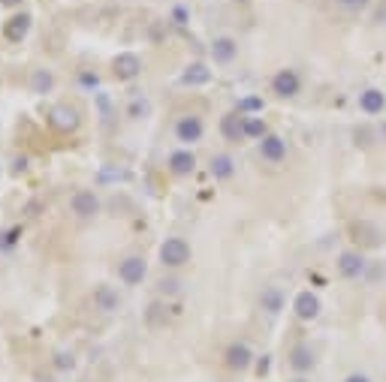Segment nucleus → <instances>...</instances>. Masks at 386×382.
Returning a JSON list of instances; mask_svg holds the SVG:
<instances>
[{
    "label": "nucleus",
    "instance_id": "nucleus-1",
    "mask_svg": "<svg viewBox=\"0 0 386 382\" xmlns=\"http://www.w3.org/2000/svg\"><path fill=\"white\" fill-rule=\"evenodd\" d=\"M160 262L166 268H182L191 262V244L184 238H166L160 247Z\"/></svg>",
    "mask_w": 386,
    "mask_h": 382
},
{
    "label": "nucleus",
    "instance_id": "nucleus-2",
    "mask_svg": "<svg viewBox=\"0 0 386 382\" xmlns=\"http://www.w3.org/2000/svg\"><path fill=\"white\" fill-rule=\"evenodd\" d=\"M302 90V79H299V72L296 70H281V72H275V79H272V94H278L281 99H293L296 94Z\"/></svg>",
    "mask_w": 386,
    "mask_h": 382
},
{
    "label": "nucleus",
    "instance_id": "nucleus-3",
    "mask_svg": "<svg viewBox=\"0 0 386 382\" xmlns=\"http://www.w3.org/2000/svg\"><path fill=\"white\" fill-rule=\"evenodd\" d=\"M112 72H115V79L118 81H133L139 72H142V61H139V54L124 52V54H118L112 61Z\"/></svg>",
    "mask_w": 386,
    "mask_h": 382
},
{
    "label": "nucleus",
    "instance_id": "nucleus-4",
    "mask_svg": "<svg viewBox=\"0 0 386 382\" xmlns=\"http://www.w3.org/2000/svg\"><path fill=\"white\" fill-rule=\"evenodd\" d=\"M145 274H148V265L142 256H127V259L118 265V277L124 280L127 286H139L145 280Z\"/></svg>",
    "mask_w": 386,
    "mask_h": 382
},
{
    "label": "nucleus",
    "instance_id": "nucleus-5",
    "mask_svg": "<svg viewBox=\"0 0 386 382\" xmlns=\"http://www.w3.org/2000/svg\"><path fill=\"white\" fill-rule=\"evenodd\" d=\"M70 208H73V214H76V217L88 220V217H94V214L100 211V199H97L91 190H79V193H73Z\"/></svg>",
    "mask_w": 386,
    "mask_h": 382
},
{
    "label": "nucleus",
    "instance_id": "nucleus-6",
    "mask_svg": "<svg viewBox=\"0 0 386 382\" xmlns=\"http://www.w3.org/2000/svg\"><path fill=\"white\" fill-rule=\"evenodd\" d=\"M202 132H205L202 118H196V114H184V118L175 123V136H178V142H184V145L200 142Z\"/></svg>",
    "mask_w": 386,
    "mask_h": 382
},
{
    "label": "nucleus",
    "instance_id": "nucleus-7",
    "mask_svg": "<svg viewBox=\"0 0 386 382\" xmlns=\"http://www.w3.org/2000/svg\"><path fill=\"white\" fill-rule=\"evenodd\" d=\"M293 310H296V316H299L302 322H314L320 316V298L311 292V289H305V292L296 295Z\"/></svg>",
    "mask_w": 386,
    "mask_h": 382
},
{
    "label": "nucleus",
    "instance_id": "nucleus-8",
    "mask_svg": "<svg viewBox=\"0 0 386 382\" xmlns=\"http://www.w3.org/2000/svg\"><path fill=\"white\" fill-rule=\"evenodd\" d=\"M48 123L61 132H73L79 127V112L73 109V105H55V109L48 112Z\"/></svg>",
    "mask_w": 386,
    "mask_h": 382
},
{
    "label": "nucleus",
    "instance_id": "nucleus-9",
    "mask_svg": "<svg viewBox=\"0 0 386 382\" xmlns=\"http://www.w3.org/2000/svg\"><path fill=\"white\" fill-rule=\"evenodd\" d=\"M260 157L269 163H281L287 157V142L281 136H272V132H269L266 139H260Z\"/></svg>",
    "mask_w": 386,
    "mask_h": 382
},
{
    "label": "nucleus",
    "instance_id": "nucleus-10",
    "mask_svg": "<svg viewBox=\"0 0 386 382\" xmlns=\"http://www.w3.org/2000/svg\"><path fill=\"white\" fill-rule=\"evenodd\" d=\"M338 271H341V277H359V274L365 271V256L363 253H356V250H347V253H341L338 256Z\"/></svg>",
    "mask_w": 386,
    "mask_h": 382
},
{
    "label": "nucleus",
    "instance_id": "nucleus-11",
    "mask_svg": "<svg viewBox=\"0 0 386 382\" xmlns=\"http://www.w3.org/2000/svg\"><path fill=\"white\" fill-rule=\"evenodd\" d=\"M28 33H30V15H28V12L12 15V19L3 24V37L10 39V43H21Z\"/></svg>",
    "mask_w": 386,
    "mask_h": 382
},
{
    "label": "nucleus",
    "instance_id": "nucleus-12",
    "mask_svg": "<svg viewBox=\"0 0 386 382\" xmlns=\"http://www.w3.org/2000/svg\"><path fill=\"white\" fill-rule=\"evenodd\" d=\"M211 81V70L205 63H187L184 66V72H182V85H187V88H202V85H209Z\"/></svg>",
    "mask_w": 386,
    "mask_h": 382
},
{
    "label": "nucleus",
    "instance_id": "nucleus-13",
    "mask_svg": "<svg viewBox=\"0 0 386 382\" xmlns=\"http://www.w3.org/2000/svg\"><path fill=\"white\" fill-rule=\"evenodd\" d=\"M220 132H224V139H229V142L244 139V114L242 112L224 114V118H220Z\"/></svg>",
    "mask_w": 386,
    "mask_h": 382
},
{
    "label": "nucleus",
    "instance_id": "nucleus-14",
    "mask_svg": "<svg viewBox=\"0 0 386 382\" xmlns=\"http://www.w3.org/2000/svg\"><path fill=\"white\" fill-rule=\"evenodd\" d=\"M251 361H253V352H251L248 343H233V346L226 350V368H233V370H248Z\"/></svg>",
    "mask_w": 386,
    "mask_h": 382
},
{
    "label": "nucleus",
    "instance_id": "nucleus-15",
    "mask_svg": "<svg viewBox=\"0 0 386 382\" xmlns=\"http://www.w3.org/2000/svg\"><path fill=\"white\" fill-rule=\"evenodd\" d=\"M359 109H363L365 114H380L386 109V94L377 88H368L359 94Z\"/></svg>",
    "mask_w": 386,
    "mask_h": 382
},
{
    "label": "nucleus",
    "instance_id": "nucleus-16",
    "mask_svg": "<svg viewBox=\"0 0 386 382\" xmlns=\"http://www.w3.org/2000/svg\"><path fill=\"white\" fill-rule=\"evenodd\" d=\"M235 54H239V46H235V39H229V37H218L215 43H211V57H215L218 63H229Z\"/></svg>",
    "mask_w": 386,
    "mask_h": 382
},
{
    "label": "nucleus",
    "instance_id": "nucleus-17",
    "mask_svg": "<svg viewBox=\"0 0 386 382\" xmlns=\"http://www.w3.org/2000/svg\"><path fill=\"white\" fill-rule=\"evenodd\" d=\"M193 169H196L193 151H175L169 157V172H172V175H191Z\"/></svg>",
    "mask_w": 386,
    "mask_h": 382
},
{
    "label": "nucleus",
    "instance_id": "nucleus-18",
    "mask_svg": "<svg viewBox=\"0 0 386 382\" xmlns=\"http://www.w3.org/2000/svg\"><path fill=\"white\" fill-rule=\"evenodd\" d=\"M211 175H215L218 181H229L235 175V163H233V157H226V154H218V157H211Z\"/></svg>",
    "mask_w": 386,
    "mask_h": 382
},
{
    "label": "nucleus",
    "instance_id": "nucleus-19",
    "mask_svg": "<svg viewBox=\"0 0 386 382\" xmlns=\"http://www.w3.org/2000/svg\"><path fill=\"white\" fill-rule=\"evenodd\" d=\"M260 304H262V310H266V313H281V307H284V295H281V289H278V286L262 289Z\"/></svg>",
    "mask_w": 386,
    "mask_h": 382
},
{
    "label": "nucleus",
    "instance_id": "nucleus-20",
    "mask_svg": "<svg viewBox=\"0 0 386 382\" xmlns=\"http://www.w3.org/2000/svg\"><path fill=\"white\" fill-rule=\"evenodd\" d=\"M290 368L293 370H311L314 368V352H311L308 346H296L290 352Z\"/></svg>",
    "mask_w": 386,
    "mask_h": 382
},
{
    "label": "nucleus",
    "instance_id": "nucleus-21",
    "mask_svg": "<svg viewBox=\"0 0 386 382\" xmlns=\"http://www.w3.org/2000/svg\"><path fill=\"white\" fill-rule=\"evenodd\" d=\"M94 304L100 307V310L112 313V310H118V304H121V301H118V295H115L109 286H100V289L94 292Z\"/></svg>",
    "mask_w": 386,
    "mask_h": 382
},
{
    "label": "nucleus",
    "instance_id": "nucleus-22",
    "mask_svg": "<svg viewBox=\"0 0 386 382\" xmlns=\"http://www.w3.org/2000/svg\"><path fill=\"white\" fill-rule=\"evenodd\" d=\"M266 121L257 118V114H244V139H266Z\"/></svg>",
    "mask_w": 386,
    "mask_h": 382
},
{
    "label": "nucleus",
    "instance_id": "nucleus-23",
    "mask_svg": "<svg viewBox=\"0 0 386 382\" xmlns=\"http://www.w3.org/2000/svg\"><path fill=\"white\" fill-rule=\"evenodd\" d=\"M55 85V76L48 70H34V76H30V88H34V94H48Z\"/></svg>",
    "mask_w": 386,
    "mask_h": 382
},
{
    "label": "nucleus",
    "instance_id": "nucleus-24",
    "mask_svg": "<svg viewBox=\"0 0 386 382\" xmlns=\"http://www.w3.org/2000/svg\"><path fill=\"white\" fill-rule=\"evenodd\" d=\"M239 112H262V99L260 97H248V99H242L239 103Z\"/></svg>",
    "mask_w": 386,
    "mask_h": 382
},
{
    "label": "nucleus",
    "instance_id": "nucleus-25",
    "mask_svg": "<svg viewBox=\"0 0 386 382\" xmlns=\"http://www.w3.org/2000/svg\"><path fill=\"white\" fill-rule=\"evenodd\" d=\"M338 6H344V10H363V6L368 3V0H335Z\"/></svg>",
    "mask_w": 386,
    "mask_h": 382
},
{
    "label": "nucleus",
    "instance_id": "nucleus-26",
    "mask_svg": "<svg viewBox=\"0 0 386 382\" xmlns=\"http://www.w3.org/2000/svg\"><path fill=\"white\" fill-rule=\"evenodd\" d=\"M269 364H272V361H269V355H262V359L257 361V373H260V376H262V373H269Z\"/></svg>",
    "mask_w": 386,
    "mask_h": 382
},
{
    "label": "nucleus",
    "instance_id": "nucleus-27",
    "mask_svg": "<svg viewBox=\"0 0 386 382\" xmlns=\"http://www.w3.org/2000/svg\"><path fill=\"white\" fill-rule=\"evenodd\" d=\"M344 382H371V379H368L365 373H350V376L344 379Z\"/></svg>",
    "mask_w": 386,
    "mask_h": 382
},
{
    "label": "nucleus",
    "instance_id": "nucleus-28",
    "mask_svg": "<svg viewBox=\"0 0 386 382\" xmlns=\"http://www.w3.org/2000/svg\"><path fill=\"white\" fill-rule=\"evenodd\" d=\"M15 235H19V229H12V232H6V235H3V247H10V244H12V241H15Z\"/></svg>",
    "mask_w": 386,
    "mask_h": 382
},
{
    "label": "nucleus",
    "instance_id": "nucleus-29",
    "mask_svg": "<svg viewBox=\"0 0 386 382\" xmlns=\"http://www.w3.org/2000/svg\"><path fill=\"white\" fill-rule=\"evenodd\" d=\"M81 81H85V85H97V76H88V72H85V76H81Z\"/></svg>",
    "mask_w": 386,
    "mask_h": 382
},
{
    "label": "nucleus",
    "instance_id": "nucleus-30",
    "mask_svg": "<svg viewBox=\"0 0 386 382\" xmlns=\"http://www.w3.org/2000/svg\"><path fill=\"white\" fill-rule=\"evenodd\" d=\"M3 6H21V0H0Z\"/></svg>",
    "mask_w": 386,
    "mask_h": 382
},
{
    "label": "nucleus",
    "instance_id": "nucleus-31",
    "mask_svg": "<svg viewBox=\"0 0 386 382\" xmlns=\"http://www.w3.org/2000/svg\"><path fill=\"white\" fill-rule=\"evenodd\" d=\"M290 382H308V379H290Z\"/></svg>",
    "mask_w": 386,
    "mask_h": 382
},
{
    "label": "nucleus",
    "instance_id": "nucleus-32",
    "mask_svg": "<svg viewBox=\"0 0 386 382\" xmlns=\"http://www.w3.org/2000/svg\"><path fill=\"white\" fill-rule=\"evenodd\" d=\"M235 3H244V0H235Z\"/></svg>",
    "mask_w": 386,
    "mask_h": 382
}]
</instances>
